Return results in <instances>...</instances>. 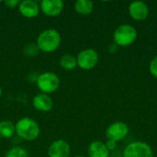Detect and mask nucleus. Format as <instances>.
Returning <instances> with one entry per match:
<instances>
[{
  "label": "nucleus",
  "instance_id": "nucleus-1",
  "mask_svg": "<svg viewBox=\"0 0 157 157\" xmlns=\"http://www.w3.org/2000/svg\"><path fill=\"white\" fill-rule=\"evenodd\" d=\"M16 135L21 140L32 142L38 139L40 134V127L39 123L29 117L21 118L15 124Z\"/></svg>",
  "mask_w": 157,
  "mask_h": 157
},
{
  "label": "nucleus",
  "instance_id": "nucleus-2",
  "mask_svg": "<svg viewBox=\"0 0 157 157\" xmlns=\"http://www.w3.org/2000/svg\"><path fill=\"white\" fill-rule=\"evenodd\" d=\"M62 37L55 29H47L41 31L37 37L36 44L40 52L51 53L55 52L61 45Z\"/></svg>",
  "mask_w": 157,
  "mask_h": 157
},
{
  "label": "nucleus",
  "instance_id": "nucleus-3",
  "mask_svg": "<svg viewBox=\"0 0 157 157\" xmlns=\"http://www.w3.org/2000/svg\"><path fill=\"white\" fill-rule=\"evenodd\" d=\"M36 85L40 93L52 94L56 92L61 85L60 77L53 72L41 73L36 79Z\"/></svg>",
  "mask_w": 157,
  "mask_h": 157
},
{
  "label": "nucleus",
  "instance_id": "nucleus-4",
  "mask_svg": "<svg viewBox=\"0 0 157 157\" xmlns=\"http://www.w3.org/2000/svg\"><path fill=\"white\" fill-rule=\"evenodd\" d=\"M137 39L136 29L130 24L120 25L113 33L114 43L118 46L127 47L132 44Z\"/></svg>",
  "mask_w": 157,
  "mask_h": 157
},
{
  "label": "nucleus",
  "instance_id": "nucleus-5",
  "mask_svg": "<svg viewBox=\"0 0 157 157\" xmlns=\"http://www.w3.org/2000/svg\"><path fill=\"white\" fill-rule=\"evenodd\" d=\"M123 157H154L151 146L142 141L130 143L123 150Z\"/></svg>",
  "mask_w": 157,
  "mask_h": 157
},
{
  "label": "nucleus",
  "instance_id": "nucleus-6",
  "mask_svg": "<svg viewBox=\"0 0 157 157\" xmlns=\"http://www.w3.org/2000/svg\"><path fill=\"white\" fill-rule=\"evenodd\" d=\"M76 60H77V66L79 68H81L82 70L88 71V70H92L97 66L99 60V56L95 49L88 48L81 51L78 53Z\"/></svg>",
  "mask_w": 157,
  "mask_h": 157
},
{
  "label": "nucleus",
  "instance_id": "nucleus-7",
  "mask_svg": "<svg viewBox=\"0 0 157 157\" xmlns=\"http://www.w3.org/2000/svg\"><path fill=\"white\" fill-rule=\"evenodd\" d=\"M129 134V127L123 121H115L111 123L106 130V137L117 143L123 140Z\"/></svg>",
  "mask_w": 157,
  "mask_h": 157
},
{
  "label": "nucleus",
  "instance_id": "nucleus-8",
  "mask_svg": "<svg viewBox=\"0 0 157 157\" xmlns=\"http://www.w3.org/2000/svg\"><path fill=\"white\" fill-rule=\"evenodd\" d=\"M40 11L47 17L59 16L64 7V4L62 0H42L40 3Z\"/></svg>",
  "mask_w": 157,
  "mask_h": 157
},
{
  "label": "nucleus",
  "instance_id": "nucleus-9",
  "mask_svg": "<svg viewBox=\"0 0 157 157\" xmlns=\"http://www.w3.org/2000/svg\"><path fill=\"white\" fill-rule=\"evenodd\" d=\"M70 153L71 147L69 144L63 139L55 140L48 148L49 157H69Z\"/></svg>",
  "mask_w": 157,
  "mask_h": 157
},
{
  "label": "nucleus",
  "instance_id": "nucleus-10",
  "mask_svg": "<svg viewBox=\"0 0 157 157\" xmlns=\"http://www.w3.org/2000/svg\"><path fill=\"white\" fill-rule=\"evenodd\" d=\"M149 6L143 1H133L129 6V14L131 17L137 21L144 20L149 16Z\"/></svg>",
  "mask_w": 157,
  "mask_h": 157
},
{
  "label": "nucleus",
  "instance_id": "nucleus-11",
  "mask_svg": "<svg viewBox=\"0 0 157 157\" xmlns=\"http://www.w3.org/2000/svg\"><path fill=\"white\" fill-rule=\"evenodd\" d=\"M17 9L20 15H22V17L27 18H34L38 17L40 11V4L34 0L20 1Z\"/></svg>",
  "mask_w": 157,
  "mask_h": 157
},
{
  "label": "nucleus",
  "instance_id": "nucleus-12",
  "mask_svg": "<svg viewBox=\"0 0 157 157\" xmlns=\"http://www.w3.org/2000/svg\"><path fill=\"white\" fill-rule=\"evenodd\" d=\"M32 105L35 109L40 112H49L53 107V100L50 95L39 93L33 97Z\"/></svg>",
  "mask_w": 157,
  "mask_h": 157
},
{
  "label": "nucleus",
  "instance_id": "nucleus-13",
  "mask_svg": "<svg viewBox=\"0 0 157 157\" xmlns=\"http://www.w3.org/2000/svg\"><path fill=\"white\" fill-rule=\"evenodd\" d=\"M109 153L105 143L101 141L92 142L87 148L88 157H109Z\"/></svg>",
  "mask_w": 157,
  "mask_h": 157
},
{
  "label": "nucleus",
  "instance_id": "nucleus-14",
  "mask_svg": "<svg viewBox=\"0 0 157 157\" xmlns=\"http://www.w3.org/2000/svg\"><path fill=\"white\" fill-rule=\"evenodd\" d=\"M75 10L77 14L87 16L94 10V3L90 0H77L75 3Z\"/></svg>",
  "mask_w": 157,
  "mask_h": 157
},
{
  "label": "nucleus",
  "instance_id": "nucleus-15",
  "mask_svg": "<svg viewBox=\"0 0 157 157\" xmlns=\"http://www.w3.org/2000/svg\"><path fill=\"white\" fill-rule=\"evenodd\" d=\"M16 134L15 124L10 121H0V138L10 139Z\"/></svg>",
  "mask_w": 157,
  "mask_h": 157
},
{
  "label": "nucleus",
  "instance_id": "nucleus-16",
  "mask_svg": "<svg viewBox=\"0 0 157 157\" xmlns=\"http://www.w3.org/2000/svg\"><path fill=\"white\" fill-rule=\"evenodd\" d=\"M59 64L63 70L71 71L77 67V60L72 54H63L59 60Z\"/></svg>",
  "mask_w": 157,
  "mask_h": 157
},
{
  "label": "nucleus",
  "instance_id": "nucleus-17",
  "mask_svg": "<svg viewBox=\"0 0 157 157\" xmlns=\"http://www.w3.org/2000/svg\"><path fill=\"white\" fill-rule=\"evenodd\" d=\"M5 157H29V155L25 148L15 145L6 152Z\"/></svg>",
  "mask_w": 157,
  "mask_h": 157
},
{
  "label": "nucleus",
  "instance_id": "nucleus-18",
  "mask_svg": "<svg viewBox=\"0 0 157 157\" xmlns=\"http://www.w3.org/2000/svg\"><path fill=\"white\" fill-rule=\"evenodd\" d=\"M40 49L38 47V45L36 44V42H30L28 43L23 50V52L25 54V56L29 57V58H32L37 56L40 53Z\"/></svg>",
  "mask_w": 157,
  "mask_h": 157
},
{
  "label": "nucleus",
  "instance_id": "nucleus-19",
  "mask_svg": "<svg viewBox=\"0 0 157 157\" xmlns=\"http://www.w3.org/2000/svg\"><path fill=\"white\" fill-rule=\"evenodd\" d=\"M149 71L151 75L157 78V55L154 57V59L151 61L149 65Z\"/></svg>",
  "mask_w": 157,
  "mask_h": 157
},
{
  "label": "nucleus",
  "instance_id": "nucleus-20",
  "mask_svg": "<svg viewBox=\"0 0 157 157\" xmlns=\"http://www.w3.org/2000/svg\"><path fill=\"white\" fill-rule=\"evenodd\" d=\"M19 2H20V1H18V0H5V1L3 2V4H4L6 7L13 9V8H16V7L17 8V6H18V5H19Z\"/></svg>",
  "mask_w": 157,
  "mask_h": 157
},
{
  "label": "nucleus",
  "instance_id": "nucleus-21",
  "mask_svg": "<svg viewBox=\"0 0 157 157\" xmlns=\"http://www.w3.org/2000/svg\"><path fill=\"white\" fill-rule=\"evenodd\" d=\"M105 144H106L107 148L109 149V151L111 152V151L116 150L117 145H118V143L115 142V141H112V140H107V142L105 143Z\"/></svg>",
  "mask_w": 157,
  "mask_h": 157
},
{
  "label": "nucleus",
  "instance_id": "nucleus-22",
  "mask_svg": "<svg viewBox=\"0 0 157 157\" xmlns=\"http://www.w3.org/2000/svg\"><path fill=\"white\" fill-rule=\"evenodd\" d=\"M118 45L117 44H115V43H112L110 46H109V52H111V53H113V52H116L117 51H118Z\"/></svg>",
  "mask_w": 157,
  "mask_h": 157
},
{
  "label": "nucleus",
  "instance_id": "nucleus-23",
  "mask_svg": "<svg viewBox=\"0 0 157 157\" xmlns=\"http://www.w3.org/2000/svg\"><path fill=\"white\" fill-rule=\"evenodd\" d=\"M2 94H3V91H2V88H1V86H0V98H1V96H2Z\"/></svg>",
  "mask_w": 157,
  "mask_h": 157
},
{
  "label": "nucleus",
  "instance_id": "nucleus-24",
  "mask_svg": "<svg viewBox=\"0 0 157 157\" xmlns=\"http://www.w3.org/2000/svg\"><path fill=\"white\" fill-rule=\"evenodd\" d=\"M74 157H85V156H83V155H75V156H74Z\"/></svg>",
  "mask_w": 157,
  "mask_h": 157
},
{
  "label": "nucleus",
  "instance_id": "nucleus-25",
  "mask_svg": "<svg viewBox=\"0 0 157 157\" xmlns=\"http://www.w3.org/2000/svg\"><path fill=\"white\" fill-rule=\"evenodd\" d=\"M0 144H1V138H0Z\"/></svg>",
  "mask_w": 157,
  "mask_h": 157
},
{
  "label": "nucleus",
  "instance_id": "nucleus-26",
  "mask_svg": "<svg viewBox=\"0 0 157 157\" xmlns=\"http://www.w3.org/2000/svg\"><path fill=\"white\" fill-rule=\"evenodd\" d=\"M156 157H157V154H156Z\"/></svg>",
  "mask_w": 157,
  "mask_h": 157
}]
</instances>
